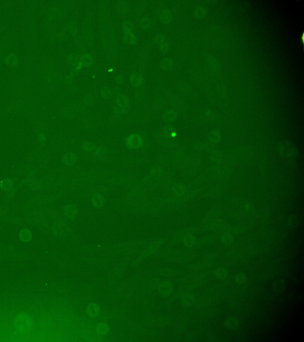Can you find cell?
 <instances>
[{
	"label": "cell",
	"instance_id": "1",
	"mask_svg": "<svg viewBox=\"0 0 304 342\" xmlns=\"http://www.w3.org/2000/svg\"><path fill=\"white\" fill-rule=\"evenodd\" d=\"M15 325L19 331L26 332L32 327V320L29 316L22 314L17 317Z\"/></svg>",
	"mask_w": 304,
	"mask_h": 342
},
{
	"label": "cell",
	"instance_id": "2",
	"mask_svg": "<svg viewBox=\"0 0 304 342\" xmlns=\"http://www.w3.org/2000/svg\"><path fill=\"white\" fill-rule=\"evenodd\" d=\"M141 144V138L137 134H132L131 136H130L127 140L128 146L132 149H136L140 147Z\"/></svg>",
	"mask_w": 304,
	"mask_h": 342
},
{
	"label": "cell",
	"instance_id": "3",
	"mask_svg": "<svg viewBox=\"0 0 304 342\" xmlns=\"http://www.w3.org/2000/svg\"><path fill=\"white\" fill-rule=\"evenodd\" d=\"M32 238V234L31 233L29 229H25L22 230L19 233V238L20 239L24 242H29Z\"/></svg>",
	"mask_w": 304,
	"mask_h": 342
},
{
	"label": "cell",
	"instance_id": "4",
	"mask_svg": "<svg viewBox=\"0 0 304 342\" xmlns=\"http://www.w3.org/2000/svg\"><path fill=\"white\" fill-rule=\"evenodd\" d=\"M87 312L91 316V317H96L99 312V308L98 305L96 304L91 303L87 307Z\"/></svg>",
	"mask_w": 304,
	"mask_h": 342
},
{
	"label": "cell",
	"instance_id": "5",
	"mask_svg": "<svg viewBox=\"0 0 304 342\" xmlns=\"http://www.w3.org/2000/svg\"><path fill=\"white\" fill-rule=\"evenodd\" d=\"M66 215L71 219H74L77 215V209L73 205H68L65 208Z\"/></svg>",
	"mask_w": 304,
	"mask_h": 342
},
{
	"label": "cell",
	"instance_id": "6",
	"mask_svg": "<svg viewBox=\"0 0 304 342\" xmlns=\"http://www.w3.org/2000/svg\"><path fill=\"white\" fill-rule=\"evenodd\" d=\"M64 162L68 165H72L76 161V156L73 153H68L63 158Z\"/></svg>",
	"mask_w": 304,
	"mask_h": 342
},
{
	"label": "cell",
	"instance_id": "7",
	"mask_svg": "<svg viewBox=\"0 0 304 342\" xmlns=\"http://www.w3.org/2000/svg\"><path fill=\"white\" fill-rule=\"evenodd\" d=\"M93 204L95 207L99 208L103 204V198L100 194H96L93 197Z\"/></svg>",
	"mask_w": 304,
	"mask_h": 342
},
{
	"label": "cell",
	"instance_id": "8",
	"mask_svg": "<svg viewBox=\"0 0 304 342\" xmlns=\"http://www.w3.org/2000/svg\"><path fill=\"white\" fill-rule=\"evenodd\" d=\"M143 82L142 76L139 74H134L131 77V82L135 86H139Z\"/></svg>",
	"mask_w": 304,
	"mask_h": 342
},
{
	"label": "cell",
	"instance_id": "9",
	"mask_svg": "<svg viewBox=\"0 0 304 342\" xmlns=\"http://www.w3.org/2000/svg\"><path fill=\"white\" fill-rule=\"evenodd\" d=\"M97 333L100 335H105L108 332V327L105 324H100L97 327Z\"/></svg>",
	"mask_w": 304,
	"mask_h": 342
},
{
	"label": "cell",
	"instance_id": "10",
	"mask_svg": "<svg viewBox=\"0 0 304 342\" xmlns=\"http://www.w3.org/2000/svg\"><path fill=\"white\" fill-rule=\"evenodd\" d=\"M116 102H117L118 105L121 108H125L127 106V104H128L127 98L124 96H119L117 100H116Z\"/></svg>",
	"mask_w": 304,
	"mask_h": 342
},
{
	"label": "cell",
	"instance_id": "11",
	"mask_svg": "<svg viewBox=\"0 0 304 342\" xmlns=\"http://www.w3.org/2000/svg\"><path fill=\"white\" fill-rule=\"evenodd\" d=\"M53 231L54 234H55L56 235H60L63 233L64 232V229H63V226L61 223H57V225L54 226L53 227Z\"/></svg>",
	"mask_w": 304,
	"mask_h": 342
},
{
	"label": "cell",
	"instance_id": "12",
	"mask_svg": "<svg viewBox=\"0 0 304 342\" xmlns=\"http://www.w3.org/2000/svg\"><path fill=\"white\" fill-rule=\"evenodd\" d=\"M13 183L10 179H6L2 181L1 184V187L5 190H10L12 187Z\"/></svg>",
	"mask_w": 304,
	"mask_h": 342
},
{
	"label": "cell",
	"instance_id": "13",
	"mask_svg": "<svg viewBox=\"0 0 304 342\" xmlns=\"http://www.w3.org/2000/svg\"><path fill=\"white\" fill-rule=\"evenodd\" d=\"M94 147H95L94 144L91 143H90V142L86 143L85 144H84V145L83 146V148L86 151H91L94 149Z\"/></svg>",
	"mask_w": 304,
	"mask_h": 342
},
{
	"label": "cell",
	"instance_id": "14",
	"mask_svg": "<svg viewBox=\"0 0 304 342\" xmlns=\"http://www.w3.org/2000/svg\"><path fill=\"white\" fill-rule=\"evenodd\" d=\"M29 181H30V186H32L34 189H38L41 186V184H39V183L37 180L34 179V178L30 179Z\"/></svg>",
	"mask_w": 304,
	"mask_h": 342
},
{
	"label": "cell",
	"instance_id": "15",
	"mask_svg": "<svg viewBox=\"0 0 304 342\" xmlns=\"http://www.w3.org/2000/svg\"><path fill=\"white\" fill-rule=\"evenodd\" d=\"M141 25L143 26L144 27H145V28L148 27H149V26H150V25H151V21H150V20L149 18H143V19L141 20Z\"/></svg>",
	"mask_w": 304,
	"mask_h": 342
},
{
	"label": "cell",
	"instance_id": "16",
	"mask_svg": "<svg viewBox=\"0 0 304 342\" xmlns=\"http://www.w3.org/2000/svg\"><path fill=\"white\" fill-rule=\"evenodd\" d=\"M125 39L127 40V41L129 42V43H131V42L132 43L134 41V37L132 34H127Z\"/></svg>",
	"mask_w": 304,
	"mask_h": 342
},
{
	"label": "cell",
	"instance_id": "17",
	"mask_svg": "<svg viewBox=\"0 0 304 342\" xmlns=\"http://www.w3.org/2000/svg\"><path fill=\"white\" fill-rule=\"evenodd\" d=\"M95 152H96V155L100 156V155H103V154L104 153L105 150H104V149L102 148V147H99V148H98V149L96 150V151H95Z\"/></svg>",
	"mask_w": 304,
	"mask_h": 342
}]
</instances>
